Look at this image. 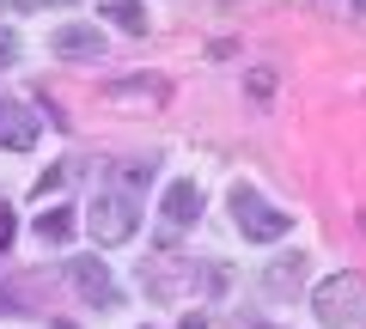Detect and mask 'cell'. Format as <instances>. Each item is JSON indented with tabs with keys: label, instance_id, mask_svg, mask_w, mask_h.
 Returning <instances> with one entry per match:
<instances>
[{
	"label": "cell",
	"instance_id": "obj_2",
	"mask_svg": "<svg viewBox=\"0 0 366 329\" xmlns=\"http://www.w3.org/2000/svg\"><path fill=\"white\" fill-rule=\"evenodd\" d=\"M232 220H238V232L257 238V244H274V238H287V232H293V213H281L274 201H262L250 183L232 189Z\"/></svg>",
	"mask_w": 366,
	"mask_h": 329
},
{
	"label": "cell",
	"instance_id": "obj_3",
	"mask_svg": "<svg viewBox=\"0 0 366 329\" xmlns=\"http://www.w3.org/2000/svg\"><path fill=\"white\" fill-rule=\"evenodd\" d=\"M134 226H141V213H134L129 196H98V201L86 208V232L98 238V244H129Z\"/></svg>",
	"mask_w": 366,
	"mask_h": 329
},
{
	"label": "cell",
	"instance_id": "obj_12",
	"mask_svg": "<svg viewBox=\"0 0 366 329\" xmlns=\"http://www.w3.org/2000/svg\"><path fill=\"white\" fill-rule=\"evenodd\" d=\"M110 19H122V31H147V19H141V6H134V0H117V6H110Z\"/></svg>",
	"mask_w": 366,
	"mask_h": 329
},
{
	"label": "cell",
	"instance_id": "obj_14",
	"mask_svg": "<svg viewBox=\"0 0 366 329\" xmlns=\"http://www.w3.org/2000/svg\"><path fill=\"white\" fill-rule=\"evenodd\" d=\"M49 6H74V0H19V13H49Z\"/></svg>",
	"mask_w": 366,
	"mask_h": 329
},
{
	"label": "cell",
	"instance_id": "obj_4",
	"mask_svg": "<svg viewBox=\"0 0 366 329\" xmlns=\"http://www.w3.org/2000/svg\"><path fill=\"white\" fill-rule=\"evenodd\" d=\"M49 55L55 61H98L104 55V31L98 25H61L49 37Z\"/></svg>",
	"mask_w": 366,
	"mask_h": 329
},
{
	"label": "cell",
	"instance_id": "obj_15",
	"mask_svg": "<svg viewBox=\"0 0 366 329\" xmlns=\"http://www.w3.org/2000/svg\"><path fill=\"white\" fill-rule=\"evenodd\" d=\"M360 19H366V0H360Z\"/></svg>",
	"mask_w": 366,
	"mask_h": 329
},
{
	"label": "cell",
	"instance_id": "obj_6",
	"mask_svg": "<svg viewBox=\"0 0 366 329\" xmlns=\"http://www.w3.org/2000/svg\"><path fill=\"white\" fill-rule=\"evenodd\" d=\"M196 213H202V189H196V177H177V183L165 189V226H171V232H183Z\"/></svg>",
	"mask_w": 366,
	"mask_h": 329
},
{
	"label": "cell",
	"instance_id": "obj_7",
	"mask_svg": "<svg viewBox=\"0 0 366 329\" xmlns=\"http://www.w3.org/2000/svg\"><path fill=\"white\" fill-rule=\"evenodd\" d=\"M141 280H147V293H153V299H177V293H189V287H196V263L141 268Z\"/></svg>",
	"mask_w": 366,
	"mask_h": 329
},
{
	"label": "cell",
	"instance_id": "obj_11",
	"mask_svg": "<svg viewBox=\"0 0 366 329\" xmlns=\"http://www.w3.org/2000/svg\"><path fill=\"white\" fill-rule=\"evenodd\" d=\"M110 98H147V104H159L165 86H159V79H122V86H110Z\"/></svg>",
	"mask_w": 366,
	"mask_h": 329
},
{
	"label": "cell",
	"instance_id": "obj_5",
	"mask_svg": "<svg viewBox=\"0 0 366 329\" xmlns=\"http://www.w3.org/2000/svg\"><path fill=\"white\" fill-rule=\"evenodd\" d=\"M0 146H13V153L37 146V116L25 104H13V98H0Z\"/></svg>",
	"mask_w": 366,
	"mask_h": 329
},
{
	"label": "cell",
	"instance_id": "obj_8",
	"mask_svg": "<svg viewBox=\"0 0 366 329\" xmlns=\"http://www.w3.org/2000/svg\"><path fill=\"white\" fill-rule=\"evenodd\" d=\"M67 280H74L92 305H117V287H110V268L104 263H67Z\"/></svg>",
	"mask_w": 366,
	"mask_h": 329
},
{
	"label": "cell",
	"instance_id": "obj_10",
	"mask_svg": "<svg viewBox=\"0 0 366 329\" xmlns=\"http://www.w3.org/2000/svg\"><path fill=\"white\" fill-rule=\"evenodd\" d=\"M37 238H43V244H67V238H74V213H67V208L37 213Z\"/></svg>",
	"mask_w": 366,
	"mask_h": 329
},
{
	"label": "cell",
	"instance_id": "obj_9",
	"mask_svg": "<svg viewBox=\"0 0 366 329\" xmlns=\"http://www.w3.org/2000/svg\"><path fill=\"white\" fill-rule=\"evenodd\" d=\"M262 287H269L274 299L300 293V287H305V256H300V250H293V256H274V263L262 268Z\"/></svg>",
	"mask_w": 366,
	"mask_h": 329
},
{
	"label": "cell",
	"instance_id": "obj_13",
	"mask_svg": "<svg viewBox=\"0 0 366 329\" xmlns=\"http://www.w3.org/2000/svg\"><path fill=\"white\" fill-rule=\"evenodd\" d=\"M250 92H257V98L274 92V74H269V67H257V74H250Z\"/></svg>",
	"mask_w": 366,
	"mask_h": 329
},
{
	"label": "cell",
	"instance_id": "obj_1",
	"mask_svg": "<svg viewBox=\"0 0 366 329\" xmlns=\"http://www.w3.org/2000/svg\"><path fill=\"white\" fill-rule=\"evenodd\" d=\"M312 305H317V323L324 329H348L354 317L366 311V280L354 275H330V280H317V293H312Z\"/></svg>",
	"mask_w": 366,
	"mask_h": 329
}]
</instances>
